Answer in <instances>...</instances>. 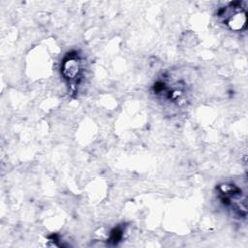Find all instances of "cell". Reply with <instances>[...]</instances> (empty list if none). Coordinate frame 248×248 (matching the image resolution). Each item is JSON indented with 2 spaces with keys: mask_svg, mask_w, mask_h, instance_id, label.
Returning <instances> with one entry per match:
<instances>
[{
  "mask_svg": "<svg viewBox=\"0 0 248 248\" xmlns=\"http://www.w3.org/2000/svg\"><path fill=\"white\" fill-rule=\"evenodd\" d=\"M61 73L72 89L79 84L83 74V63L77 52H71L64 58Z\"/></svg>",
  "mask_w": 248,
  "mask_h": 248,
  "instance_id": "2",
  "label": "cell"
},
{
  "mask_svg": "<svg viewBox=\"0 0 248 248\" xmlns=\"http://www.w3.org/2000/svg\"><path fill=\"white\" fill-rule=\"evenodd\" d=\"M221 202L238 217L246 216V197L236 185L224 183L218 186Z\"/></svg>",
  "mask_w": 248,
  "mask_h": 248,
  "instance_id": "1",
  "label": "cell"
}]
</instances>
